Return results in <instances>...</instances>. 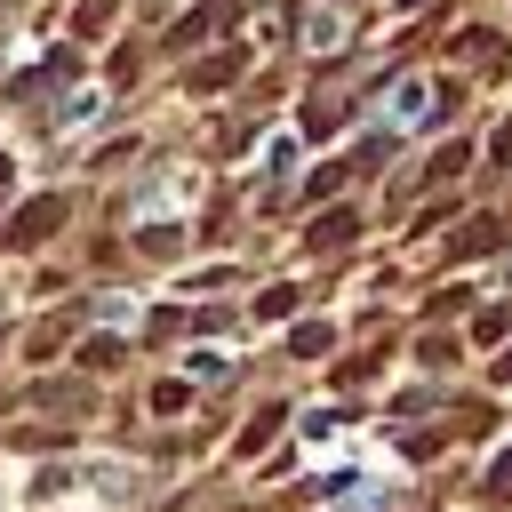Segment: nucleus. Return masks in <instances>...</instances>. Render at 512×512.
I'll return each instance as SVG.
<instances>
[{"label": "nucleus", "instance_id": "obj_1", "mask_svg": "<svg viewBox=\"0 0 512 512\" xmlns=\"http://www.w3.org/2000/svg\"><path fill=\"white\" fill-rule=\"evenodd\" d=\"M464 104H472V80H464V72H424V112H416V136H440Z\"/></svg>", "mask_w": 512, "mask_h": 512}, {"label": "nucleus", "instance_id": "obj_2", "mask_svg": "<svg viewBox=\"0 0 512 512\" xmlns=\"http://www.w3.org/2000/svg\"><path fill=\"white\" fill-rule=\"evenodd\" d=\"M480 168V136H440V152L416 160V184H464Z\"/></svg>", "mask_w": 512, "mask_h": 512}, {"label": "nucleus", "instance_id": "obj_3", "mask_svg": "<svg viewBox=\"0 0 512 512\" xmlns=\"http://www.w3.org/2000/svg\"><path fill=\"white\" fill-rule=\"evenodd\" d=\"M464 336H472V344H480V352H496V344H504V336H512V304H480V312H472V328H464Z\"/></svg>", "mask_w": 512, "mask_h": 512}, {"label": "nucleus", "instance_id": "obj_4", "mask_svg": "<svg viewBox=\"0 0 512 512\" xmlns=\"http://www.w3.org/2000/svg\"><path fill=\"white\" fill-rule=\"evenodd\" d=\"M488 496H512V448L496 456V472H488Z\"/></svg>", "mask_w": 512, "mask_h": 512}, {"label": "nucleus", "instance_id": "obj_5", "mask_svg": "<svg viewBox=\"0 0 512 512\" xmlns=\"http://www.w3.org/2000/svg\"><path fill=\"white\" fill-rule=\"evenodd\" d=\"M488 384H512V344H504V352L488 360Z\"/></svg>", "mask_w": 512, "mask_h": 512}, {"label": "nucleus", "instance_id": "obj_6", "mask_svg": "<svg viewBox=\"0 0 512 512\" xmlns=\"http://www.w3.org/2000/svg\"><path fill=\"white\" fill-rule=\"evenodd\" d=\"M424 8H432V0H392V16H424Z\"/></svg>", "mask_w": 512, "mask_h": 512}, {"label": "nucleus", "instance_id": "obj_7", "mask_svg": "<svg viewBox=\"0 0 512 512\" xmlns=\"http://www.w3.org/2000/svg\"><path fill=\"white\" fill-rule=\"evenodd\" d=\"M504 288H512V264H504Z\"/></svg>", "mask_w": 512, "mask_h": 512}, {"label": "nucleus", "instance_id": "obj_8", "mask_svg": "<svg viewBox=\"0 0 512 512\" xmlns=\"http://www.w3.org/2000/svg\"><path fill=\"white\" fill-rule=\"evenodd\" d=\"M504 216H512V200H504Z\"/></svg>", "mask_w": 512, "mask_h": 512}]
</instances>
